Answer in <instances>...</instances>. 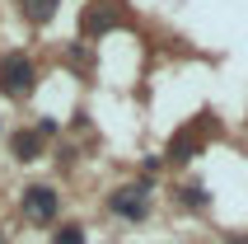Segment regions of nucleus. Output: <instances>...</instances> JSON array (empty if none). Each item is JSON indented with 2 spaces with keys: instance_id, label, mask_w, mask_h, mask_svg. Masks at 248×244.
Instances as JSON below:
<instances>
[{
  "instance_id": "6",
  "label": "nucleus",
  "mask_w": 248,
  "mask_h": 244,
  "mask_svg": "<svg viewBox=\"0 0 248 244\" xmlns=\"http://www.w3.org/2000/svg\"><path fill=\"white\" fill-rule=\"evenodd\" d=\"M197 155V136L192 132H178L173 141H169V164H187Z\"/></svg>"
},
{
  "instance_id": "4",
  "label": "nucleus",
  "mask_w": 248,
  "mask_h": 244,
  "mask_svg": "<svg viewBox=\"0 0 248 244\" xmlns=\"http://www.w3.org/2000/svg\"><path fill=\"white\" fill-rule=\"evenodd\" d=\"M10 150H14V160H38V155H42V136L38 132H14L10 136Z\"/></svg>"
},
{
  "instance_id": "2",
  "label": "nucleus",
  "mask_w": 248,
  "mask_h": 244,
  "mask_svg": "<svg viewBox=\"0 0 248 244\" xmlns=\"http://www.w3.org/2000/svg\"><path fill=\"white\" fill-rule=\"evenodd\" d=\"M19 207H24V216L33 221V226H52L56 211H61V192L47 188V183H28L24 197H19Z\"/></svg>"
},
{
  "instance_id": "3",
  "label": "nucleus",
  "mask_w": 248,
  "mask_h": 244,
  "mask_svg": "<svg viewBox=\"0 0 248 244\" xmlns=\"http://www.w3.org/2000/svg\"><path fill=\"white\" fill-rule=\"evenodd\" d=\"M108 211H117L122 221H140L150 211V183H122L108 197Z\"/></svg>"
},
{
  "instance_id": "7",
  "label": "nucleus",
  "mask_w": 248,
  "mask_h": 244,
  "mask_svg": "<svg viewBox=\"0 0 248 244\" xmlns=\"http://www.w3.org/2000/svg\"><path fill=\"white\" fill-rule=\"evenodd\" d=\"M112 24H117V19H112V10H103V5H89V10H84V33H108Z\"/></svg>"
},
{
  "instance_id": "1",
  "label": "nucleus",
  "mask_w": 248,
  "mask_h": 244,
  "mask_svg": "<svg viewBox=\"0 0 248 244\" xmlns=\"http://www.w3.org/2000/svg\"><path fill=\"white\" fill-rule=\"evenodd\" d=\"M38 89V66L24 52H5L0 56V94L5 99H28Z\"/></svg>"
},
{
  "instance_id": "9",
  "label": "nucleus",
  "mask_w": 248,
  "mask_h": 244,
  "mask_svg": "<svg viewBox=\"0 0 248 244\" xmlns=\"http://www.w3.org/2000/svg\"><path fill=\"white\" fill-rule=\"evenodd\" d=\"M52 244H84V230L80 226H61V230L52 235Z\"/></svg>"
},
{
  "instance_id": "10",
  "label": "nucleus",
  "mask_w": 248,
  "mask_h": 244,
  "mask_svg": "<svg viewBox=\"0 0 248 244\" xmlns=\"http://www.w3.org/2000/svg\"><path fill=\"white\" fill-rule=\"evenodd\" d=\"M234 244H248V240H234Z\"/></svg>"
},
{
  "instance_id": "5",
  "label": "nucleus",
  "mask_w": 248,
  "mask_h": 244,
  "mask_svg": "<svg viewBox=\"0 0 248 244\" xmlns=\"http://www.w3.org/2000/svg\"><path fill=\"white\" fill-rule=\"evenodd\" d=\"M56 5H61V0H19V14H24L28 24H47L56 14Z\"/></svg>"
},
{
  "instance_id": "8",
  "label": "nucleus",
  "mask_w": 248,
  "mask_h": 244,
  "mask_svg": "<svg viewBox=\"0 0 248 244\" xmlns=\"http://www.w3.org/2000/svg\"><path fill=\"white\" fill-rule=\"evenodd\" d=\"M183 202L187 207H211V192L202 188V183H187V188H183Z\"/></svg>"
}]
</instances>
